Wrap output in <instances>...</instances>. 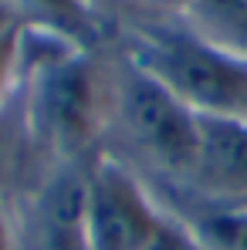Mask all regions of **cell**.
Listing matches in <instances>:
<instances>
[{
    "instance_id": "6",
    "label": "cell",
    "mask_w": 247,
    "mask_h": 250,
    "mask_svg": "<svg viewBox=\"0 0 247 250\" xmlns=\"http://www.w3.org/2000/svg\"><path fill=\"white\" fill-rule=\"evenodd\" d=\"M85 193L82 169H61L38 203V250H88L85 244Z\"/></svg>"
},
{
    "instance_id": "10",
    "label": "cell",
    "mask_w": 247,
    "mask_h": 250,
    "mask_svg": "<svg viewBox=\"0 0 247 250\" xmlns=\"http://www.w3.org/2000/svg\"><path fill=\"white\" fill-rule=\"evenodd\" d=\"M146 250H206V247L176 216L163 213V220H159V227H156V233H153V240H149Z\"/></svg>"
},
{
    "instance_id": "12",
    "label": "cell",
    "mask_w": 247,
    "mask_h": 250,
    "mask_svg": "<svg viewBox=\"0 0 247 250\" xmlns=\"http://www.w3.org/2000/svg\"><path fill=\"white\" fill-rule=\"evenodd\" d=\"M14 41V38H10ZM10 41L0 44V82H3V71H7V61H10ZM0 91H3V84H0Z\"/></svg>"
},
{
    "instance_id": "3",
    "label": "cell",
    "mask_w": 247,
    "mask_h": 250,
    "mask_svg": "<svg viewBox=\"0 0 247 250\" xmlns=\"http://www.w3.org/2000/svg\"><path fill=\"white\" fill-rule=\"evenodd\" d=\"M27 98L38 142L68 159H78L91 146L102 122V91L95 71L85 61L68 58L47 64Z\"/></svg>"
},
{
    "instance_id": "1",
    "label": "cell",
    "mask_w": 247,
    "mask_h": 250,
    "mask_svg": "<svg viewBox=\"0 0 247 250\" xmlns=\"http://www.w3.org/2000/svg\"><path fill=\"white\" fill-rule=\"evenodd\" d=\"M132 61L200 115H247V61L203 41L190 27L146 31Z\"/></svg>"
},
{
    "instance_id": "14",
    "label": "cell",
    "mask_w": 247,
    "mask_h": 250,
    "mask_svg": "<svg viewBox=\"0 0 247 250\" xmlns=\"http://www.w3.org/2000/svg\"><path fill=\"white\" fill-rule=\"evenodd\" d=\"M244 119H247V115H244Z\"/></svg>"
},
{
    "instance_id": "8",
    "label": "cell",
    "mask_w": 247,
    "mask_h": 250,
    "mask_svg": "<svg viewBox=\"0 0 247 250\" xmlns=\"http://www.w3.org/2000/svg\"><path fill=\"white\" fill-rule=\"evenodd\" d=\"M190 31L247 61V0H183Z\"/></svg>"
},
{
    "instance_id": "9",
    "label": "cell",
    "mask_w": 247,
    "mask_h": 250,
    "mask_svg": "<svg viewBox=\"0 0 247 250\" xmlns=\"http://www.w3.org/2000/svg\"><path fill=\"white\" fill-rule=\"evenodd\" d=\"M206 250H247V203L203 196L200 207L176 216Z\"/></svg>"
},
{
    "instance_id": "4",
    "label": "cell",
    "mask_w": 247,
    "mask_h": 250,
    "mask_svg": "<svg viewBox=\"0 0 247 250\" xmlns=\"http://www.w3.org/2000/svg\"><path fill=\"white\" fill-rule=\"evenodd\" d=\"M85 244L88 250H146L163 209L125 166L102 159L85 169Z\"/></svg>"
},
{
    "instance_id": "11",
    "label": "cell",
    "mask_w": 247,
    "mask_h": 250,
    "mask_svg": "<svg viewBox=\"0 0 247 250\" xmlns=\"http://www.w3.org/2000/svg\"><path fill=\"white\" fill-rule=\"evenodd\" d=\"M10 41V17H7V7L0 3V44Z\"/></svg>"
},
{
    "instance_id": "7",
    "label": "cell",
    "mask_w": 247,
    "mask_h": 250,
    "mask_svg": "<svg viewBox=\"0 0 247 250\" xmlns=\"http://www.w3.org/2000/svg\"><path fill=\"white\" fill-rule=\"evenodd\" d=\"M38 132L31 119V98L24 88L0 91V200L14 196L27 176Z\"/></svg>"
},
{
    "instance_id": "5",
    "label": "cell",
    "mask_w": 247,
    "mask_h": 250,
    "mask_svg": "<svg viewBox=\"0 0 247 250\" xmlns=\"http://www.w3.org/2000/svg\"><path fill=\"white\" fill-rule=\"evenodd\" d=\"M186 186L210 200L247 203V119L200 115L197 159Z\"/></svg>"
},
{
    "instance_id": "2",
    "label": "cell",
    "mask_w": 247,
    "mask_h": 250,
    "mask_svg": "<svg viewBox=\"0 0 247 250\" xmlns=\"http://www.w3.org/2000/svg\"><path fill=\"white\" fill-rule=\"evenodd\" d=\"M109 105L125 139L153 166L173 179H190L200 139V112H193L135 61H129L112 78Z\"/></svg>"
},
{
    "instance_id": "13",
    "label": "cell",
    "mask_w": 247,
    "mask_h": 250,
    "mask_svg": "<svg viewBox=\"0 0 247 250\" xmlns=\"http://www.w3.org/2000/svg\"><path fill=\"white\" fill-rule=\"evenodd\" d=\"M0 250H10V237H7V227H3V216H0Z\"/></svg>"
}]
</instances>
